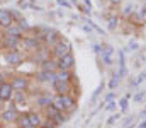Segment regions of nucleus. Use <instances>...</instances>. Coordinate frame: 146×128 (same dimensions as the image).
I'll return each instance as SVG.
<instances>
[{"label": "nucleus", "mask_w": 146, "mask_h": 128, "mask_svg": "<svg viewBox=\"0 0 146 128\" xmlns=\"http://www.w3.org/2000/svg\"><path fill=\"white\" fill-rule=\"evenodd\" d=\"M68 53H72V44L66 40H58L51 46V56L56 58V60L61 58V56H65V55H68Z\"/></svg>", "instance_id": "f257e3e1"}, {"label": "nucleus", "mask_w": 146, "mask_h": 128, "mask_svg": "<svg viewBox=\"0 0 146 128\" xmlns=\"http://www.w3.org/2000/svg\"><path fill=\"white\" fill-rule=\"evenodd\" d=\"M3 58H5V63L10 65V67H19L22 62H24V53H21L19 50H9L3 53Z\"/></svg>", "instance_id": "f03ea898"}, {"label": "nucleus", "mask_w": 146, "mask_h": 128, "mask_svg": "<svg viewBox=\"0 0 146 128\" xmlns=\"http://www.w3.org/2000/svg\"><path fill=\"white\" fill-rule=\"evenodd\" d=\"M21 44H22L26 50H29V51H36L37 48L42 46V41H41V38H39L37 34H24Z\"/></svg>", "instance_id": "7ed1b4c3"}, {"label": "nucleus", "mask_w": 146, "mask_h": 128, "mask_svg": "<svg viewBox=\"0 0 146 128\" xmlns=\"http://www.w3.org/2000/svg\"><path fill=\"white\" fill-rule=\"evenodd\" d=\"M44 109H46V118L53 120L56 125H63V123L66 121V115H65L63 111L56 109L54 106H48V108H44Z\"/></svg>", "instance_id": "20e7f679"}, {"label": "nucleus", "mask_w": 146, "mask_h": 128, "mask_svg": "<svg viewBox=\"0 0 146 128\" xmlns=\"http://www.w3.org/2000/svg\"><path fill=\"white\" fill-rule=\"evenodd\" d=\"M10 85L14 87L15 92H26L29 89V79L26 75H14L10 79Z\"/></svg>", "instance_id": "39448f33"}, {"label": "nucleus", "mask_w": 146, "mask_h": 128, "mask_svg": "<svg viewBox=\"0 0 146 128\" xmlns=\"http://www.w3.org/2000/svg\"><path fill=\"white\" fill-rule=\"evenodd\" d=\"M58 40H61L60 38V33L56 29H53V27H46V31L41 34V41H42L44 46H53Z\"/></svg>", "instance_id": "423d86ee"}, {"label": "nucleus", "mask_w": 146, "mask_h": 128, "mask_svg": "<svg viewBox=\"0 0 146 128\" xmlns=\"http://www.w3.org/2000/svg\"><path fill=\"white\" fill-rule=\"evenodd\" d=\"M17 116H19V111H17V108H15L14 103L0 113V120H2L3 123H15Z\"/></svg>", "instance_id": "0eeeda50"}, {"label": "nucleus", "mask_w": 146, "mask_h": 128, "mask_svg": "<svg viewBox=\"0 0 146 128\" xmlns=\"http://www.w3.org/2000/svg\"><path fill=\"white\" fill-rule=\"evenodd\" d=\"M21 41H22V38H17V36H9V34H3V38L0 40V43H2V48H3L5 51H9V50H17V48L21 46Z\"/></svg>", "instance_id": "6e6552de"}, {"label": "nucleus", "mask_w": 146, "mask_h": 128, "mask_svg": "<svg viewBox=\"0 0 146 128\" xmlns=\"http://www.w3.org/2000/svg\"><path fill=\"white\" fill-rule=\"evenodd\" d=\"M14 87L10 85V82L7 80V82H3V84L0 85V101L2 103H10L12 101V97H14Z\"/></svg>", "instance_id": "1a4fd4ad"}, {"label": "nucleus", "mask_w": 146, "mask_h": 128, "mask_svg": "<svg viewBox=\"0 0 146 128\" xmlns=\"http://www.w3.org/2000/svg\"><path fill=\"white\" fill-rule=\"evenodd\" d=\"M34 53V56H33V62L34 63H37V65H41L42 62H46L48 58H51V53H49V50L42 44L41 48H37L36 51H33Z\"/></svg>", "instance_id": "9d476101"}, {"label": "nucleus", "mask_w": 146, "mask_h": 128, "mask_svg": "<svg viewBox=\"0 0 146 128\" xmlns=\"http://www.w3.org/2000/svg\"><path fill=\"white\" fill-rule=\"evenodd\" d=\"M15 24L14 19H12V14H10V9H0V27L2 29H7L9 26Z\"/></svg>", "instance_id": "9b49d317"}, {"label": "nucleus", "mask_w": 146, "mask_h": 128, "mask_svg": "<svg viewBox=\"0 0 146 128\" xmlns=\"http://www.w3.org/2000/svg\"><path fill=\"white\" fill-rule=\"evenodd\" d=\"M73 65H75V58H73L72 53H68V55L58 58V68H60V70H72Z\"/></svg>", "instance_id": "f8f14e48"}, {"label": "nucleus", "mask_w": 146, "mask_h": 128, "mask_svg": "<svg viewBox=\"0 0 146 128\" xmlns=\"http://www.w3.org/2000/svg\"><path fill=\"white\" fill-rule=\"evenodd\" d=\"M51 85L58 94H68L70 92V82L68 80H53Z\"/></svg>", "instance_id": "ddd939ff"}, {"label": "nucleus", "mask_w": 146, "mask_h": 128, "mask_svg": "<svg viewBox=\"0 0 146 128\" xmlns=\"http://www.w3.org/2000/svg\"><path fill=\"white\" fill-rule=\"evenodd\" d=\"M51 101H53V96H49L48 92H41V94L36 97V104L37 106H41V108H48V106H51Z\"/></svg>", "instance_id": "4468645a"}, {"label": "nucleus", "mask_w": 146, "mask_h": 128, "mask_svg": "<svg viewBox=\"0 0 146 128\" xmlns=\"http://www.w3.org/2000/svg\"><path fill=\"white\" fill-rule=\"evenodd\" d=\"M27 118H29V123L33 128H39L41 123H42V116L37 113V111H29L27 113Z\"/></svg>", "instance_id": "2eb2a0df"}, {"label": "nucleus", "mask_w": 146, "mask_h": 128, "mask_svg": "<svg viewBox=\"0 0 146 128\" xmlns=\"http://www.w3.org/2000/svg\"><path fill=\"white\" fill-rule=\"evenodd\" d=\"M36 79L39 82H53L54 80V72H48V70H39L36 74Z\"/></svg>", "instance_id": "dca6fc26"}, {"label": "nucleus", "mask_w": 146, "mask_h": 128, "mask_svg": "<svg viewBox=\"0 0 146 128\" xmlns=\"http://www.w3.org/2000/svg\"><path fill=\"white\" fill-rule=\"evenodd\" d=\"M41 68L42 70H48V72H56L58 70V60L51 56V58H48L46 62L41 63Z\"/></svg>", "instance_id": "f3484780"}, {"label": "nucleus", "mask_w": 146, "mask_h": 128, "mask_svg": "<svg viewBox=\"0 0 146 128\" xmlns=\"http://www.w3.org/2000/svg\"><path fill=\"white\" fill-rule=\"evenodd\" d=\"M102 60H104V63L106 65H110L112 63V53H114V50H112V46H102Z\"/></svg>", "instance_id": "a211bd4d"}, {"label": "nucleus", "mask_w": 146, "mask_h": 128, "mask_svg": "<svg viewBox=\"0 0 146 128\" xmlns=\"http://www.w3.org/2000/svg\"><path fill=\"white\" fill-rule=\"evenodd\" d=\"M3 34H9V36H17V38H22V36H24V33L21 31V27H19L17 24H12V26H9L7 29H3Z\"/></svg>", "instance_id": "6ab92c4d"}, {"label": "nucleus", "mask_w": 146, "mask_h": 128, "mask_svg": "<svg viewBox=\"0 0 146 128\" xmlns=\"http://www.w3.org/2000/svg\"><path fill=\"white\" fill-rule=\"evenodd\" d=\"M54 80H72V70H56L54 72Z\"/></svg>", "instance_id": "aec40b11"}, {"label": "nucleus", "mask_w": 146, "mask_h": 128, "mask_svg": "<svg viewBox=\"0 0 146 128\" xmlns=\"http://www.w3.org/2000/svg\"><path fill=\"white\" fill-rule=\"evenodd\" d=\"M15 125L19 128H29L31 123H29V118H27V113H19L17 120H15Z\"/></svg>", "instance_id": "412c9836"}, {"label": "nucleus", "mask_w": 146, "mask_h": 128, "mask_svg": "<svg viewBox=\"0 0 146 128\" xmlns=\"http://www.w3.org/2000/svg\"><path fill=\"white\" fill-rule=\"evenodd\" d=\"M15 24H17V26H19V27H21V31H22V33H24V34H29V33H31V31H33V27H31V26H29V22H27V21H26V19H24V17H22V19H19V21H17V22H15Z\"/></svg>", "instance_id": "4be33fe9"}, {"label": "nucleus", "mask_w": 146, "mask_h": 128, "mask_svg": "<svg viewBox=\"0 0 146 128\" xmlns=\"http://www.w3.org/2000/svg\"><path fill=\"white\" fill-rule=\"evenodd\" d=\"M126 75V60H124V53L119 51V77Z\"/></svg>", "instance_id": "5701e85b"}, {"label": "nucleus", "mask_w": 146, "mask_h": 128, "mask_svg": "<svg viewBox=\"0 0 146 128\" xmlns=\"http://www.w3.org/2000/svg\"><path fill=\"white\" fill-rule=\"evenodd\" d=\"M39 128H58V125L53 120H49V118H42V123H41Z\"/></svg>", "instance_id": "b1692460"}, {"label": "nucleus", "mask_w": 146, "mask_h": 128, "mask_svg": "<svg viewBox=\"0 0 146 128\" xmlns=\"http://www.w3.org/2000/svg\"><path fill=\"white\" fill-rule=\"evenodd\" d=\"M119 79H121V77H119V74H114V75H112V79H110V82H109L110 89H115V87H117V84H119Z\"/></svg>", "instance_id": "393cba45"}, {"label": "nucleus", "mask_w": 146, "mask_h": 128, "mask_svg": "<svg viewBox=\"0 0 146 128\" xmlns=\"http://www.w3.org/2000/svg\"><path fill=\"white\" fill-rule=\"evenodd\" d=\"M10 14H12V19H14V22H17L19 19H22V15L17 12V9H10Z\"/></svg>", "instance_id": "a878e982"}, {"label": "nucleus", "mask_w": 146, "mask_h": 128, "mask_svg": "<svg viewBox=\"0 0 146 128\" xmlns=\"http://www.w3.org/2000/svg\"><path fill=\"white\" fill-rule=\"evenodd\" d=\"M143 79H146V70L138 77V79H136V80H134V82H131V85H136V84H139V82H143Z\"/></svg>", "instance_id": "bb28decb"}, {"label": "nucleus", "mask_w": 146, "mask_h": 128, "mask_svg": "<svg viewBox=\"0 0 146 128\" xmlns=\"http://www.w3.org/2000/svg\"><path fill=\"white\" fill-rule=\"evenodd\" d=\"M115 24H117V17H109V27L110 29H115Z\"/></svg>", "instance_id": "cd10ccee"}, {"label": "nucleus", "mask_w": 146, "mask_h": 128, "mask_svg": "<svg viewBox=\"0 0 146 128\" xmlns=\"http://www.w3.org/2000/svg\"><path fill=\"white\" fill-rule=\"evenodd\" d=\"M119 104H121V109H122V111H126V109H127V97L121 99V103H119Z\"/></svg>", "instance_id": "c85d7f7f"}, {"label": "nucleus", "mask_w": 146, "mask_h": 128, "mask_svg": "<svg viewBox=\"0 0 146 128\" xmlns=\"http://www.w3.org/2000/svg\"><path fill=\"white\" fill-rule=\"evenodd\" d=\"M124 14H126V15L133 14V5H126V9H124Z\"/></svg>", "instance_id": "c756f323"}, {"label": "nucleus", "mask_w": 146, "mask_h": 128, "mask_svg": "<svg viewBox=\"0 0 146 128\" xmlns=\"http://www.w3.org/2000/svg\"><path fill=\"white\" fill-rule=\"evenodd\" d=\"M102 87H104V85H99V87H97V90H95V92H94V96H92V101H95V97L99 96V92L102 90Z\"/></svg>", "instance_id": "7c9ffc66"}, {"label": "nucleus", "mask_w": 146, "mask_h": 128, "mask_svg": "<svg viewBox=\"0 0 146 128\" xmlns=\"http://www.w3.org/2000/svg\"><path fill=\"white\" fill-rule=\"evenodd\" d=\"M3 82H7V77H5V74H3V72H0V85L3 84Z\"/></svg>", "instance_id": "2f4dec72"}, {"label": "nucleus", "mask_w": 146, "mask_h": 128, "mask_svg": "<svg viewBox=\"0 0 146 128\" xmlns=\"http://www.w3.org/2000/svg\"><path fill=\"white\" fill-rule=\"evenodd\" d=\"M115 109V103H109L107 104V111H114Z\"/></svg>", "instance_id": "473e14b6"}, {"label": "nucleus", "mask_w": 146, "mask_h": 128, "mask_svg": "<svg viewBox=\"0 0 146 128\" xmlns=\"http://www.w3.org/2000/svg\"><path fill=\"white\" fill-rule=\"evenodd\" d=\"M94 50H95V53H100L102 51V46L100 44H94Z\"/></svg>", "instance_id": "72a5a7b5"}, {"label": "nucleus", "mask_w": 146, "mask_h": 128, "mask_svg": "<svg viewBox=\"0 0 146 128\" xmlns=\"http://www.w3.org/2000/svg\"><path fill=\"white\" fill-rule=\"evenodd\" d=\"M58 2H60V5H63V7H66V9L70 7V3H68L66 0H58Z\"/></svg>", "instance_id": "f704fd0d"}, {"label": "nucleus", "mask_w": 146, "mask_h": 128, "mask_svg": "<svg viewBox=\"0 0 146 128\" xmlns=\"http://www.w3.org/2000/svg\"><path fill=\"white\" fill-rule=\"evenodd\" d=\"M83 2H85V5H87V9H90V10H92V2H90V0H83Z\"/></svg>", "instance_id": "c9c22d12"}, {"label": "nucleus", "mask_w": 146, "mask_h": 128, "mask_svg": "<svg viewBox=\"0 0 146 128\" xmlns=\"http://www.w3.org/2000/svg\"><path fill=\"white\" fill-rule=\"evenodd\" d=\"M129 48H131V50H138V43H131V44H129Z\"/></svg>", "instance_id": "e433bc0d"}, {"label": "nucleus", "mask_w": 146, "mask_h": 128, "mask_svg": "<svg viewBox=\"0 0 146 128\" xmlns=\"http://www.w3.org/2000/svg\"><path fill=\"white\" fill-rule=\"evenodd\" d=\"M134 99H136V101H139V99H143V94H136V96H134Z\"/></svg>", "instance_id": "4c0bfd02"}, {"label": "nucleus", "mask_w": 146, "mask_h": 128, "mask_svg": "<svg viewBox=\"0 0 146 128\" xmlns=\"http://www.w3.org/2000/svg\"><path fill=\"white\" fill-rule=\"evenodd\" d=\"M110 3H114V5H117V3H121V2H122V0H109Z\"/></svg>", "instance_id": "58836bf2"}, {"label": "nucleus", "mask_w": 146, "mask_h": 128, "mask_svg": "<svg viewBox=\"0 0 146 128\" xmlns=\"http://www.w3.org/2000/svg\"><path fill=\"white\" fill-rule=\"evenodd\" d=\"M2 38H3V29L0 27V40H2Z\"/></svg>", "instance_id": "ea45409f"}, {"label": "nucleus", "mask_w": 146, "mask_h": 128, "mask_svg": "<svg viewBox=\"0 0 146 128\" xmlns=\"http://www.w3.org/2000/svg\"><path fill=\"white\" fill-rule=\"evenodd\" d=\"M139 128H146V121H143V123L139 125Z\"/></svg>", "instance_id": "a19ab883"}, {"label": "nucleus", "mask_w": 146, "mask_h": 128, "mask_svg": "<svg viewBox=\"0 0 146 128\" xmlns=\"http://www.w3.org/2000/svg\"><path fill=\"white\" fill-rule=\"evenodd\" d=\"M143 115H146V109H145V111H143Z\"/></svg>", "instance_id": "79ce46f5"}, {"label": "nucleus", "mask_w": 146, "mask_h": 128, "mask_svg": "<svg viewBox=\"0 0 146 128\" xmlns=\"http://www.w3.org/2000/svg\"><path fill=\"white\" fill-rule=\"evenodd\" d=\"M29 128H33V127H29Z\"/></svg>", "instance_id": "37998d69"}, {"label": "nucleus", "mask_w": 146, "mask_h": 128, "mask_svg": "<svg viewBox=\"0 0 146 128\" xmlns=\"http://www.w3.org/2000/svg\"><path fill=\"white\" fill-rule=\"evenodd\" d=\"M31 2H33V0H31Z\"/></svg>", "instance_id": "c03bdc74"}]
</instances>
